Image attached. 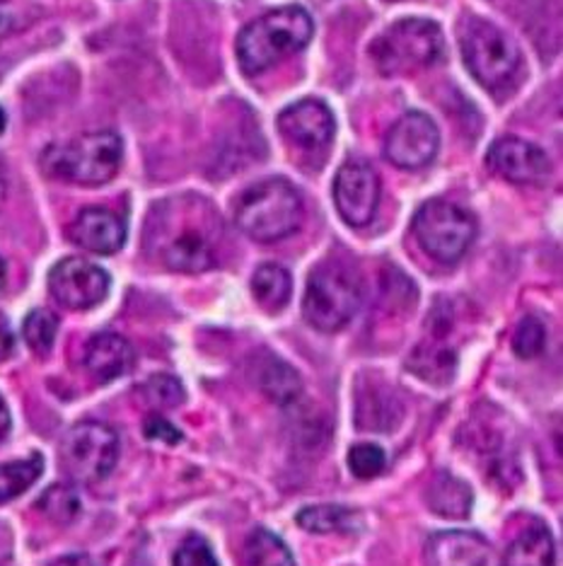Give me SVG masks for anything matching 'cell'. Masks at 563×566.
Instances as JSON below:
<instances>
[{
	"instance_id": "6da1fadb",
	"label": "cell",
	"mask_w": 563,
	"mask_h": 566,
	"mask_svg": "<svg viewBox=\"0 0 563 566\" xmlns=\"http://www.w3.org/2000/svg\"><path fill=\"white\" fill-rule=\"evenodd\" d=\"M223 230L213 206L199 197H170L152 206L146 250L170 272L201 274L215 266V233Z\"/></svg>"
},
{
	"instance_id": "7a4b0ae2",
	"label": "cell",
	"mask_w": 563,
	"mask_h": 566,
	"mask_svg": "<svg viewBox=\"0 0 563 566\" xmlns=\"http://www.w3.org/2000/svg\"><path fill=\"white\" fill-rule=\"evenodd\" d=\"M315 24L307 10L286 6L268 10L266 15L249 22L237 40L240 69L247 75H262L278 61L298 54L312 40Z\"/></svg>"
},
{
	"instance_id": "3957f363",
	"label": "cell",
	"mask_w": 563,
	"mask_h": 566,
	"mask_svg": "<svg viewBox=\"0 0 563 566\" xmlns=\"http://www.w3.org/2000/svg\"><path fill=\"white\" fill-rule=\"evenodd\" d=\"M302 197L284 177H272L249 187L237 199L235 221L247 238L276 242L296 233L302 223Z\"/></svg>"
},
{
	"instance_id": "277c9868",
	"label": "cell",
	"mask_w": 563,
	"mask_h": 566,
	"mask_svg": "<svg viewBox=\"0 0 563 566\" xmlns=\"http://www.w3.org/2000/svg\"><path fill=\"white\" fill-rule=\"evenodd\" d=\"M124 160V140L114 132H93L66 144L49 146L42 165L44 170L81 187H99L117 177Z\"/></svg>"
},
{
	"instance_id": "5b68a950",
	"label": "cell",
	"mask_w": 563,
	"mask_h": 566,
	"mask_svg": "<svg viewBox=\"0 0 563 566\" xmlns=\"http://www.w3.org/2000/svg\"><path fill=\"white\" fill-rule=\"evenodd\" d=\"M443 32L433 20L408 18L394 22L370 46L382 75H412L443 59Z\"/></svg>"
},
{
	"instance_id": "8992f818",
	"label": "cell",
	"mask_w": 563,
	"mask_h": 566,
	"mask_svg": "<svg viewBox=\"0 0 563 566\" xmlns=\"http://www.w3.org/2000/svg\"><path fill=\"white\" fill-rule=\"evenodd\" d=\"M459 49L469 73L491 93L510 87L520 71V49L496 24L467 18L459 28Z\"/></svg>"
},
{
	"instance_id": "52a82bcc",
	"label": "cell",
	"mask_w": 563,
	"mask_h": 566,
	"mask_svg": "<svg viewBox=\"0 0 563 566\" xmlns=\"http://www.w3.org/2000/svg\"><path fill=\"white\" fill-rule=\"evenodd\" d=\"M414 235L435 262L455 264L463 260L475 242L477 221L463 206L433 199L416 211Z\"/></svg>"
},
{
	"instance_id": "ba28073f",
	"label": "cell",
	"mask_w": 563,
	"mask_h": 566,
	"mask_svg": "<svg viewBox=\"0 0 563 566\" xmlns=\"http://www.w3.org/2000/svg\"><path fill=\"white\" fill-rule=\"evenodd\" d=\"M119 462V436L102 421H81L61 443V465L78 484L107 480Z\"/></svg>"
},
{
	"instance_id": "9c48e42d",
	"label": "cell",
	"mask_w": 563,
	"mask_h": 566,
	"mask_svg": "<svg viewBox=\"0 0 563 566\" xmlns=\"http://www.w3.org/2000/svg\"><path fill=\"white\" fill-rule=\"evenodd\" d=\"M361 303L355 281L337 266H319L307 279L302 315L319 332H339L347 327Z\"/></svg>"
},
{
	"instance_id": "30bf717a",
	"label": "cell",
	"mask_w": 563,
	"mask_h": 566,
	"mask_svg": "<svg viewBox=\"0 0 563 566\" xmlns=\"http://www.w3.org/2000/svg\"><path fill=\"white\" fill-rule=\"evenodd\" d=\"M109 274L105 269L83 260V256H68L61 260L49 272V291L54 301L68 311H89L99 305L109 293Z\"/></svg>"
},
{
	"instance_id": "8fae6325",
	"label": "cell",
	"mask_w": 563,
	"mask_h": 566,
	"mask_svg": "<svg viewBox=\"0 0 563 566\" xmlns=\"http://www.w3.org/2000/svg\"><path fill=\"white\" fill-rule=\"evenodd\" d=\"M440 146L438 126L424 112H408L396 122L385 140V156L402 170H418L433 163Z\"/></svg>"
},
{
	"instance_id": "7c38bea8",
	"label": "cell",
	"mask_w": 563,
	"mask_h": 566,
	"mask_svg": "<svg viewBox=\"0 0 563 566\" xmlns=\"http://www.w3.org/2000/svg\"><path fill=\"white\" fill-rule=\"evenodd\" d=\"M334 201L343 221L363 228L375 218L380 203V177L365 160L341 165L334 182Z\"/></svg>"
},
{
	"instance_id": "4fadbf2b",
	"label": "cell",
	"mask_w": 563,
	"mask_h": 566,
	"mask_svg": "<svg viewBox=\"0 0 563 566\" xmlns=\"http://www.w3.org/2000/svg\"><path fill=\"white\" fill-rule=\"evenodd\" d=\"M278 128L293 148L315 153L331 144L337 124L325 102L302 99L278 114Z\"/></svg>"
},
{
	"instance_id": "5bb4252c",
	"label": "cell",
	"mask_w": 563,
	"mask_h": 566,
	"mask_svg": "<svg viewBox=\"0 0 563 566\" xmlns=\"http://www.w3.org/2000/svg\"><path fill=\"white\" fill-rule=\"evenodd\" d=\"M489 165L513 185H542L552 175L546 153L516 136L498 138L489 150Z\"/></svg>"
},
{
	"instance_id": "9a60e30c",
	"label": "cell",
	"mask_w": 563,
	"mask_h": 566,
	"mask_svg": "<svg viewBox=\"0 0 563 566\" xmlns=\"http://www.w3.org/2000/svg\"><path fill=\"white\" fill-rule=\"evenodd\" d=\"M426 566H501L489 539L469 531L435 533L426 543Z\"/></svg>"
},
{
	"instance_id": "2e32d148",
	"label": "cell",
	"mask_w": 563,
	"mask_h": 566,
	"mask_svg": "<svg viewBox=\"0 0 563 566\" xmlns=\"http://www.w3.org/2000/svg\"><path fill=\"white\" fill-rule=\"evenodd\" d=\"M68 238L93 254H114L126 242V223L114 211L93 206L81 211L71 223Z\"/></svg>"
},
{
	"instance_id": "e0dca14e",
	"label": "cell",
	"mask_w": 563,
	"mask_h": 566,
	"mask_svg": "<svg viewBox=\"0 0 563 566\" xmlns=\"http://www.w3.org/2000/svg\"><path fill=\"white\" fill-rule=\"evenodd\" d=\"M136 364L134 346L121 334H95L85 346V368L97 382H111L126 376Z\"/></svg>"
},
{
	"instance_id": "ac0fdd59",
	"label": "cell",
	"mask_w": 563,
	"mask_h": 566,
	"mask_svg": "<svg viewBox=\"0 0 563 566\" xmlns=\"http://www.w3.org/2000/svg\"><path fill=\"white\" fill-rule=\"evenodd\" d=\"M503 566H554V537L544 523H532L506 549Z\"/></svg>"
},
{
	"instance_id": "d6986e66",
	"label": "cell",
	"mask_w": 563,
	"mask_h": 566,
	"mask_svg": "<svg viewBox=\"0 0 563 566\" xmlns=\"http://www.w3.org/2000/svg\"><path fill=\"white\" fill-rule=\"evenodd\" d=\"M257 382L268 400H274L276 405L296 402L302 392V380L296 373V368L288 366L286 361H280L276 356L259 358Z\"/></svg>"
},
{
	"instance_id": "ffe728a7",
	"label": "cell",
	"mask_w": 563,
	"mask_h": 566,
	"mask_svg": "<svg viewBox=\"0 0 563 566\" xmlns=\"http://www.w3.org/2000/svg\"><path fill=\"white\" fill-rule=\"evenodd\" d=\"M298 525L305 527L307 533L329 535V533H358L361 527V516L349 506H305L298 516Z\"/></svg>"
},
{
	"instance_id": "44dd1931",
	"label": "cell",
	"mask_w": 563,
	"mask_h": 566,
	"mask_svg": "<svg viewBox=\"0 0 563 566\" xmlns=\"http://www.w3.org/2000/svg\"><path fill=\"white\" fill-rule=\"evenodd\" d=\"M252 293L264 311H284L293 293L290 274L278 264H262L252 276Z\"/></svg>"
},
{
	"instance_id": "7402d4cb",
	"label": "cell",
	"mask_w": 563,
	"mask_h": 566,
	"mask_svg": "<svg viewBox=\"0 0 563 566\" xmlns=\"http://www.w3.org/2000/svg\"><path fill=\"white\" fill-rule=\"evenodd\" d=\"M242 566H296V559L278 535L266 527H254L242 547Z\"/></svg>"
},
{
	"instance_id": "603a6c76",
	"label": "cell",
	"mask_w": 563,
	"mask_h": 566,
	"mask_svg": "<svg viewBox=\"0 0 563 566\" xmlns=\"http://www.w3.org/2000/svg\"><path fill=\"white\" fill-rule=\"evenodd\" d=\"M431 511L440 513L445 518H465L471 509V492L465 482L450 474H438L428 489Z\"/></svg>"
},
{
	"instance_id": "cb8c5ba5",
	"label": "cell",
	"mask_w": 563,
	"mask_h": 566,
	"mask_svg": "<svg viewBox=\"0 0 563 566\" xmlns=\"http://www.w3.org/2000/svg\"><path fill=\"white\" fill-rule=\"evenodd\" d=\"M44 460L40 453H34L24 460H12L0 465V504L18 499L20 494L42 478Z\"/></svg>"
},
{
	"instance_id": "d4e9b609",
	"label": "cell",
	"mask_w": 563,
	"mask_h": 566,
	"mask_svg": "<svg viewBox=\"0 0 563 566\" xmlns=\"http://www.w3.org/2000/svg\"><path fill=\"white\" fill-rule=\"evenodd\" d=\"M46 516L54 523H71L81 516V496L68 484H54L46 489V494L36 501Z\"/></svg>"
},
{
	"instance_id": "484cf974",
	"label": "cell",
	"mask_w": 563,
	"mask_h": 566,
	"mask_svg": "<svg viewBox=\"0 0 563 566\" xmlns=\"http://www.w3.org/2000/svg\"><path fill=\"white\" fill-rule=\"evenodd\" d=\"M56 334H59V317L51 311H44V307L32 311L22 325V337L34 354H49L51 346L56 342Z\"/></svg>"
},
{
	"instance_id": "4316f807",
	"label": "cell",
	"mask_w": 563,
	"mask_h": 566,
	"mask_svg": "<svg viewBox=\"0 0 563 566\" xmlns=\"http://www.w3.org/2000/svg\"><path fill=\"white\" fill-rule=\"evenodd\" d=\"M140 397L156 409H168L177 407L184 402V388L174 376H168V373H158V376L148 378L144 385H140Z\"/></svg>"
},
{
	"instance_id": "83f0119b",
	"label": "cell",
	"mask_w": 563,
	"mask_h": 566,
	"mask_svg": "<svg viewBox=\"0 0 563 566\" xmlns=\"http://www.w3.org/2000/svg\"><path fill=\"white\" fill-rule=\"evenodd\" d=\"M387 455L375 443H358L349 450V468L358 480H373L385 470Z\"/></svg>"
},
{
	"instance_id": "f1b7e54d",
	"label": "cell",
	"mask_w": 563,
	"mask_h": 566,
	"mask_svg": "<svg viewBox=\"0 0 563 566\" xmlns=\"http://www.w3.org/2000/svg\"><path fill=\"white\" fill-rule=\"evenodd\" d=\"M544 344H546V327L540 317H524L522 323L516 329V337H513V352L520 358H534L544 352Z\"/></svg>"
},
{
	"instance_id": "f546056e",
	"label": "cell",
	"mask_w": 563,
	"mask_h": 566,
	"mask_svg": "<svg viewBox=\"0 0 563 566\" xmlns=\"http://www.w3.org/2000/svg\"><path fill=\"white\" fill-rule=\"evenodd\" d=\"M412 366L421 378H426L428 382H440L453 376L455 370V356L450 352H431L426 354L424 349H418L412 358Z\"/></svg>"
},
{
	"instance_id": "4dcf8cb0",
	"label": "cell",
	"mask_w": 563,
	"mask_h": 566,
	"mask_svg": "<svg viewBox=\"0 0 563 566\" xmlns=\"http://www.w3.org/2000/svg\"><path fill=\"white\" fill-rule=\"evenodd\" d=\"M172 566H221V564H217L206 539L201 535H189L184 543L177 547Z\"/></svg>"
},
{
	"instance_id": "1f68e13d",
	"label": "cell",
	"mask_w": 563,
	"mask_h": 566,
	"mask_svg": "<svg viewBox=\"0 0 563 566\" xmlns=\"http://www.w3.org/2000/svg\"><path fill=\"white\" fill-rule=\"evenodd\" d=\"M146 436H148V439H152V441H162V443H170V446L182 441V431H179L177 427H172L168 419H162L158 415L150 417L146 421Z\"/></svg>"
},
{
	"instance_id": "d6a6232c",
	"label": "cell",
	"mask_w": 563,
	"mask_h": 566,
	"mask_svg": "<svg viewBox=\"0 0 563 566\" xmlns=\"http://www.w3.org/2000/svg\"><path fill=\"white\" fill-rule=\"evenodd\" d=\"M22 28L20 8L12 0H0V40H6L8 34L18 32Z\"/></svg>"
},
{
	"instance_id": "836d02e7",
	"label": "cell",
	"mask_w": 563,
	"mask_h": 566,
	"mask_svg": "<svg viewBox=\"0 0 563 566\" xmlns=\"http://www.w3.org/2000/svg\"><path fill=\"white\" fill-rule=\"evenodd\" d=\"M15 349V334H12V327L8 323L6 315H0V364Z\"/></svg>"
},
{
	"instance_id": "e575fe53",
	"label": "cell",
	"mask_w": 563,
	"mask_h": 566,
	"mask_svg": "<svg viewBox=\"0 0 563 566\" xmlns=\"http://www.w3.org/2000/svg\"><path fill=\"white\" fill-rule=\"evenodd\" d=\"M51 566H95V562L87 555H68V557L56 559Z\"/></svg>"
},
{
	"instance_id": "d590c367",
	"label": "cell",
	"mask_w": 563,
	"mask_h": 566,
	"mask_svg": "<svg viewBox=\"0 0 563 566\" xmlns=\"http://www.w3.org/2000/svg\"><path fill=\"white\" fill-rule=\"evenodd\" d=\"M10 423H12V421H10V409H8L3 397H0V441H3L6 436H8Z\"/></svg>"
},
{
	"instance_id": "8d00e7d4",
	"label": "cell",
	"mask_w": 563,
	"mask_h": 566,
	"mask_svg": "<svg viewBox=\"0 0 563 566\" xmlns=\"http://www.w3.org/2000/svg\"><path fill=\"white\" fill-rule=\"evenodd\" d=\"M3 199H6V177H3V170H0V206H3Z\"/></svg>"
},
{
	"instance_id": "74e56055",
	"label": "cell",
	"mask_w": 563,
	"mask_h": 566,
	"mask_svg": "<svg viewBox=\"0 0 563 566\" xmlns=\"http://www.w3.org/2000/svg\"><path fill=\"white\" fill-rule=\"evenodd\" d=\"M3 283H6V264L0 260V289H3Z\"/></svg>"
},
{
	"instance_id": "f35d334b",
	"label": "cell",
	"mask_w": 563,
	"mask_h": 566,
	"mask_svg": "<svg viewBox=\"0 0 563 566\" xmlns=\"http://www.w3.org/2000/svg\"><path fill=\"white\" fill-rule=\"evenodd\" d=\"M6 124H8V119H6V112H3V109H0V134H3V132H6Z\"/></svg>"
}]
</instances>
